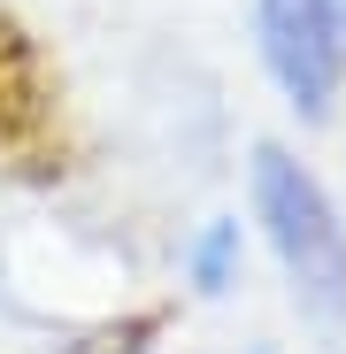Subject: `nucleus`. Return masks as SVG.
I'll list each match as a JSON object with an SVG mask.
<instances>
[{
	"mask_svg": "<svg viewBox=\"0 0 346 354\" xmlns=\"http://www.w3.org/2000/svg\"><path fill=\"white\" fill-rule=\"evenodd\" d=\"M247 231L269 247L300 324L316 339L346 346V216H338L331 185L277 139H262L247 154Z\"/></svg>",
	"mask_w": 346,
	"mask_h": 354,
	"instance_id": "obj_1",
	"label": "nucleus"
},
{
	"mask_svg": "<svg viewBox=\"0 0 346 354\" xmlns=\"http://www.w3.org/2000/svg\"><path fill=\"white\" fill-rule=\"evenodd\" d=\"M254 54L300 124H331L346 93V8L338 0H254Z\"/></svg>",
	"mask_w": 346,
	"mask_h": 354,
	"instance_id": "obj_2",
	"label": "nucleus"
},
{
	"mask_svg": "<svg viewBox=\"0 0 346 354\" xmlns=\"http://www.w3.org/2000/svg\"><path fill=\"white\" fill-rule=\"evenodd\" d=\"M247 254H254V231L239 216H200L193 239H185V285L200 292V301H231V292L247 285Z\"/></svg>",
	"mask_w": 346,
	"mask_h": 354,
	"instance_id": "obj_3",
	"label": "nucleus"
},
{
	"mask_svg": "<svg viewBox=\"0 0 346 354\" xmlns=\"http://www.w3.org/2000/svg\"><path fill=\"white\" fill-rule=\"evenodd\" d=\"M254 354H277V346H254Z\"/></svg>",
	"mask_w": 346,
	"mask_h": 354,
	"instance_id": "obj_4",
	"label": "nucleus"
},
{
	"mask_svg": "<svg viewBox=\"0 0 346 354\" xmlns=\"http://www.w3.org/2000/svg\"><path fill=\"white\" fill-rule=\"evenodd\" d=\"M338 8H346V0H338Z\"/></svg>",
	"mask_w": 346,
	"mask_h": 354,
	"instance_id": "obj_5",
	"label": "nucleus"
}]
</instances>
